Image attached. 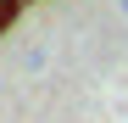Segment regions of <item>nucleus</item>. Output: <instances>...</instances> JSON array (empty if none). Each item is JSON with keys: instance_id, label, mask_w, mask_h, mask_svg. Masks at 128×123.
Masks as SVG:
<instances>
[{"instance_id": "f257e3e1", "label": "nucleus", "mask_w": 128, "mask_h": 123, "mask_svg": "<svg viewBox=\"0 0 128 123\" xmlns=\"http://www.w3.org/2000/svg\"><path fill=\"white\" fill-rule=\"evenodd\" d=\"M17 11H22V0H0V34L17 23Z\"/></svg>"}, {"instance_id": "f03ea898", "label": "nucleus", "mask_w": 128, "mask_h": 123, "mask_svg": "<svg viewBox=\"0 0 128 123\" xmlns=\"http://www.w3.org/2000/svg\"><path fill=\"white\" fill-rule=\"evenodd\" d=\"M122 11H128V0H122Z\"/></svg>"}]
</instances>
